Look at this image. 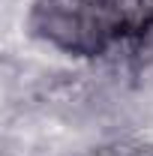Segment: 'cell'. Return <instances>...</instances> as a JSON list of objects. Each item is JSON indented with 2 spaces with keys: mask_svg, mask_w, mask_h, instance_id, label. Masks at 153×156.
I'll return each instance as SVG.
<instances>
[{
  "mask_svg": "<svg viewBox=\"0 0 153 156\" xmlns=\"http://www.w3.org/2000/svg\"><path fill=\"white\" fill-rule=\"evenodd\" d=\"M141 12H144V21L153 24V0H141Z\"/></svg>",
  "mask_w": 153,
  "mask_h": 156,
  "instance_id": "2",
  "label": "cell"
},
{
  "mask_svg": "<svg viewBox=\"0 0 153 156\" xmlns=\"http://www.w3.org/2000/svg\"><path fill=\"white\" fill-rule=\"evenodd\" d=\"M78 156H117V153H114V147H111V144H93V147L81 150Z\"/></svg>",
  "mask_w": 153,
  "mask_h": 156,
  "instance_id": "1",
  "label": "cell"
}]
</instances>
